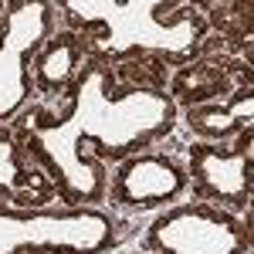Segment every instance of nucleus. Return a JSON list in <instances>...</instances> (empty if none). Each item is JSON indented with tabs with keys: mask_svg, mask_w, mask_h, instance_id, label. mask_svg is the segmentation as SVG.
<instances>
[{
	"mask_svg": "<svg viewBox=\"0 0 254 254\" xmlns=\"http://www.w3.org/2000/svg\"><path fill=\"white\" fill-rule=\"evenodd\" d=\"M176 102L159 88L112 95V75L102 61H85L71 85V105L61 119L31 116L24 122L27 153L48 170L68 207L105 200V163L142 153L176 129Z\"/></svg>",
	"mask_w": 254,
	"mask_h": 254,
	"instance_id": "obj_1",
	"label": "nucleus"
},
{
	"mask_svg": "<svg viewBox=\"0 0 254 254\" xmlns=\"http://www.w3.org/2000/svg\"><path fill=\"white\" fill-rule=\"evenodd\" d=\"M166 7L173 3H159V0H64L58 3V10H64L68 20L85 27H105L98 41L85 44V51L92 48L98 58L105 55L122 58L132 51H153L176 61L196 58L207 38V20L200 14L163 20L159 10Z\"/></svg>",
	"mask_w": 254,
	"mask_h": 254,
	"instance_id": "obj_2",
	"label": "nucleus"
},
{
	"mask_svg": "<svg viewBox=\"0 0 254 254\" xmlns=\"http://www.w3.org/2000/svg\"><path fill=\"white\" fill-rule=\"evenodd\" d=\"M116 220L98 207H7L0 203V254H109Z\"/></svg>",
	"mask_w": 254,
	"mask_h": 254,
	"instance_id": "obj_3",
	"label": "nucleus"
},
{
	"mask_svg": "<svg viewBox=\"0 0 254 254\" xmlns=\"http://www.w3.org/2000/svg\"><path fill=\"white\" fill-rule=\"evenodd\" d=\"M149 254H248L251 231L231 210L203 200L170 207L146 231Z\"/></svg>",
	"mask_w": 254,
	"mask_h": 254,
	"instance_id": "obj_4",
	"label": "nucleus"
},
{
	"mask_svg": "<svg viewBox=\"0 0 254 254\" xmlns=\"http://www.w3.org/2000/svg\"><path fill=\"white\" fill-rule=\"evenodd\" d=\"M51 24H55V3L44 0L14 3L7 10L0 38V126L10 122L34 95L31 58L51 38Z\"/></svg>",
	"mask_w": 254,
	"mask_h": 254,
	"instance_id": "obj_5",
	"label": "nucleus"
},
{
	"mask_svg": "<svg viewBox=\"0 0 254 254\" xmlns=\"http://www.w3.org/2000/svg\"><path fill=\"white\" fill-rule=\"evenodd\" d=\"M251 126L237 132L234 149H220L214 142H193L187 180L193 183L200 200H210V207L220 210H248L254 187V146H251Z\"/></svg>",
	"mask_w": 254,
	"mask_h": 254,
	"instance_id": "obj_6",
	"label": "nucleus"
},
{
	"mask_svg": "<svg viewBox=\"0 0 254 254\" xmlns=\"http://www.w3.org/2000/svg\"><path fill=\"white\" fill-rule=\"evenodd\" d=\"M190 180L187 166H180L173 156L163 153H136L122 159L119 170L109 180V203L122 210H149L166 207L187 193Z\"/></svg>",
	"mask_w": 254,
	"mask_h": 254,
	"instance_id": "obj_7",
	"label": "nucleus"
},
{
	"mask_svg": "<svg viewBox=\"0 0 254 254\" xmlns=\"http://www.w3.org/2000/svg\"><path fill=\"white\" fill-rule=\"evenodd\" d=\"M85 68V41L71 31L51 34L31 58V81L38 95H58L71 88L78 71Z\"/></svg>",
	"mask_w": 254,
	"mask_h": 254,
	"instance_id": "obj_8",
	"label": "nucleus"
},
{
	"mask_svg": "<svg viewBox=\"0 0 254 254\" xmlns=\"http://www.w3.org/2000/svg\"><path fill=\"white\" fill-rule=\"evenodd\" d=\"M251 116H254V92L251 88H237L234 98L227 105H217V102H207V105H193L187 109V122L196 136L203 139H227L248 129L251 126Z\"/></svg>",
	"mask_w": 254,
	"mask_h": 254,
	"instance_id": "obj_9",
	"label": "nucleus"
},
{
	"mask_svg": "<svg viewBox=\"0 0 254 254\" xmlns=\"http://www.w3.org/2000/svg\"><path fill=\"white\" fill-rule=\"evenodd\" d=\"M20 183H24L20 149H17V142L0 129V196L24 203V190H20Z\"/></svg>",
	"mask_w": 254,
	"mask_h": 254,
	"instance_id": "obj_10",
	"label": "nucleus"
},
{
	"mask_svg": "<svg viewBox=\"0 0 254 254\" xmlns=\"http://www.w3.org/2000/svg\"><path fill=\"white\" fill-rule=\"evenodd\" d=\"M200 75L203 78H193L190 71L180 78V92H183V98L190 102V109L193 105H207V102H217V95L224 92V78H220V71H214V68H200Z\"/></svg>",
	"mask_w": 254,
	"mask_h": 254,
	"instance_id": "obj_11",
	"label": "nucleus"
}]
</instances>
